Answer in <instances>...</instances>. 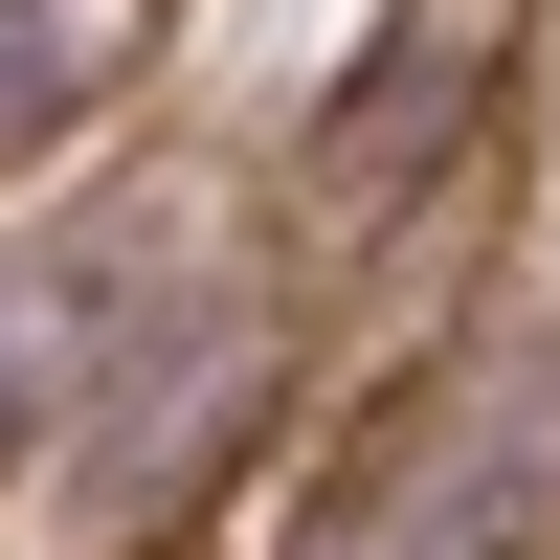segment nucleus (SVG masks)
Wrapping results in <instances>:
<instances>
[{
    "instance_id": "2",
    "label": "nucleus",
    "mask_w": 560,
    "mask_h": 560,
    "mask_svg": "<svg viewBox=\"0 0 560 560\" xmlns=\"http://www.w3.org/2000/svg\"><path fill=\"white\" fill-rule=\"evenodd\" d=\"M113 45H135V0H0V135H45Z\"/></svg>"
},
{
    "instance_id": "1",
    "label": "nucleus",
    "mask_w": 560,
    "mask_h": 560,
    "mask_svg": "<svg viewBox=\"0 0 560 560\" xmlns=\"http://www.w3.org/2000/svg\"><path fill=\"white\" fill-rule=\"evenodd\" d=\"M337 560H538V427L493 382H448L427 427L382 448V493L337 516Z\"/></svg>"
}]
</instances>
